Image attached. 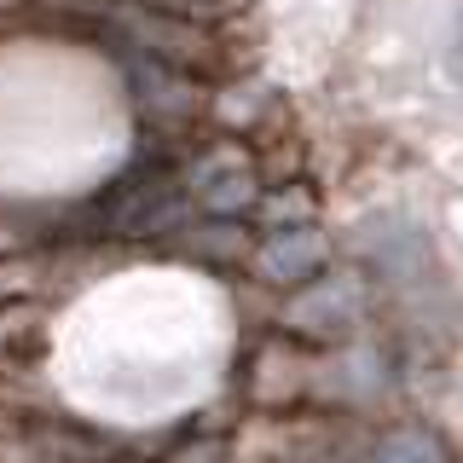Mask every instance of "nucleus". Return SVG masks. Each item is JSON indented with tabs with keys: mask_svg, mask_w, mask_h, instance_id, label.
I'll return each mask as SVG.
<instances>
[{
	"mask_svg": "<svg viewBox=\"0 0 463 463\" xmlns=\"http://www.w3.org/2000/svg\"><path fill=\"white\" fill-rule=\"evenodd\" d=\"M371 313V279L359 267H336L318 272L301 289H289L279 301V330L301 347H342L359 336Z\"/></svg>",
	"mask_w": 463,
	"mask_h": 463,
	"instance_id": "nucleus-1",
	"label": "nucleus"
},
{
	"mask_svg": "<svg viewBox=\"0 0 463 463\" xmlns=\"http://www.w3.org/2000/svg\"><path fill=\"white\" fill-rule=\"evenodd\" d=\"M128 76V99L139 110V134H174V139H197V128L209 122V99L214 87L174 64H151V58H116Z\"/></svg>",
	"mask_w": 463,
	"mask_h": 463,
	"instance_id": "nucleus-2",
	"label": "nucleus"
},
{
	"mask_svg": "<svg viewBox=\"0 0 463 463\" xmlns=\"http://www.w3.org/2000/svg\"><path fill=\"white\" fill-rule=\"evenodd\" d=\"M388 388H394V359H388V347H376V336H354V342L330 347L325 359H313L307 400H325V405H336V411H371Z\"/></svg>",
	"mask_w": 463,
	"mask_h": 463,
	"instance_id": "nucleus-3",
	"label": "nucleus"
},
{
	"mask_svg": "<svg viewBox=\"0 0 463 463\" xmlns=\"http://www.w3.org/2000/svg\"><path fill=\"white\" fill-rule=\"evenodd\" d=\"M307 388H313V354L301 342H289L279 330V336H260L250 347L243 376H238V394L250 400L255 411L284 417V411H296V405L307 400Z\"/></svg>",
	"mask_w": 463,
	"mask_h": 463,
	"instance_id": "nucleus-4",
	"label": "nucleus"
},
{
	"mask_svg": "<svg viewBox=\"0 0 463 463\" xmlns=\"http://www.w3.org/2000/svg\"><path fill=\"white\" fill-rule=\"evenodd\" d=\"M325 260H330V243L318 226H272V232H255L250 272L267 289H301L325 272Z\"/></svg>",
	"mask_w": 463,
	"mask_h": 463,
	"instance_id": "nucleus-5",
	"label": "nucleus"
},
{
	"mask_svg": "<svg viewBox=\"0 0 463 463\" xmlns=\"http://www.w3.org/2000/svg\"><path fill=\"white\" fill-rule=\"evenodd\" d=\"M359 260H365V279H383V284H411L423 279V260H429V243L405 214H383V221L365 226L359 238Z\"/></svg>",
	"mask_w": 463,
	"mask_h": 463,
	"instance_id": "nucleus-6",
	"label": "nucleus"
},
{
	"mask_svg": "<svg viewBox=\"0 0 463 463\" xmlns=\"http://www.w3.org/2000/svg\"><path fill=\"white\" fill-rule=\"evenodd\" d=\"M250 250H255V226L250 221H214V214H192L168 238V255L192 260V267H214V272L250 267Z\"/></svg>",
	"mask_w": 463,
	"mask_h": 463,
	"instance_id": "nucleus-7",
	"label": "nucleus"
},
{
	"mask_svg": "<svg viewBox=\"0 0 463 463\" xmlns=\"http://www.w3.org/2000/svg\"><path fill=\"white\" fill-rule=\"evenodd\" d=\"M52 279H58V250L0 255V307H24V301L47 296Z\"/></svg>",
	"mask_w": 463,
	"mask_h": 463,
	"instance_id": "nucleus-8",
	"label": "nucleus"
},
{
	"mask_svg": "<svg viewBox=\"0 0 463 463\" xmlns=\"http://www.w3.org/2000/svg\"><path fill=\"white\" fill-rule=\"evenodd\" d=\"M359 463H452V458H446V446H440V434H434V429L405 423V429L371 434L365 452H359Z\"/></svg>",
	"mask_w": 463,
	"mask_h": 463,
	"instance_id": "nucleus-9",
	"label": "nucleus"
},
{
	"mask_svg": "<svg viewBox=\"0 0 463 463\" xmlns=\"http://www.w3.org/2000/svg\"><path fill=\"white\" fill-rule=\"evenodd\" d=\"M29 423H41L35 394H29V388H24L12 371H0V440H18Z\"/></svg>",
	"mask_w": 463,
	"mask_h": 463,
	"instance_id": "nucleus-10",
	"label": "nucleus"
},
{
	"mask_svg": "<svg viewBox=\"0 0 463 463\" xmlns=\"http://www.w3.org/2000/svg\"><path fill=\"white\" fill-rule=\"evenodd\" d=\"M24 250H47V221L24 209H0V255H24Z\"/></svg>",
	"mask_w": 463,
	"mask_h": 463,
	"instance_id": "nucleus-11",
	"label": "nucleus"
},
{
	"mask_svg": "<svg viewBox=\"0 0 463 463\" xmlns=\"http://www.w3.org/2000/svg\"><path fill=\"white\" fill-rule=\"evenodd\" d=\"M452 76L463 81V18H458V29H452Z\"/></svg>",
	"mask_w": 463,
	"mask_h": 463,
	"instance_id": "nucleus-12",
	"label": "nucleus"
}]
</instances>
